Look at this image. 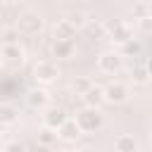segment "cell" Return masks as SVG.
<instances>
[{"mask_svg": "<svg viewBox=\"0 0 152 152\" xmlns=\"http://www.w3.org/2000/svg\"><path fill=\"white\" fill-rule=\"evenodd\" d=\"M43 26H45V19H43V14H38L36 10H26V12H21V14L17 17V28H19V33H24V36H36V33L43 31Z\"/></svg>", "mask_w": 152, "mask_h": 152, "instance_id": "obj_1", "label": "cell"}, {"mask_svg": "<svg viewBox=\"0 0 152 152\" xmlns=\"http://www.w3.org/2000/svg\"><path fill=\"white\" fill-rule=\"evenodd\" d=\"M74 119H76V124L81 126V131H83V133H93V131L102 128V124H104L102 112H100V109H95V107H83V109H78Z\"/></svg>", "mask_w": 152, "mask_h": 152, "instance_id": "obj_2", "label": "cell"}, {"mask_svg": "<svg viewBox=\"0 0 152 152\" xmlns=\"http://www.w3.org/2000/svg\"><path fill=\"white\" fill-rule=\"evenodd\" d=\"M104 33H107L114 43H121V45H126V43H131V40H133V33H131L128 24H126V21H121V19L107 21V24H104Z\"/></svg>", "mask_w": 152, "mask_h": 152, "instance_id": "obj_3", "label": "cell"}, {"mask_svg": "<svg viewBox=\"0 0 152 152\" xmlns=\"http://www.w3.org/2000/svg\"><path fill=\"white\" fill-rule=\"evenodd\" d=\"M124 64V57L121 52H114V50H104L100 57H97V69L102 74H116Z\"/></svg>", "mask_w": 152, "mask_h": 152, "instance_id": "obj_4", "label": "cell"}, {"mask_svg": "<svg viewBox=\"0 0 152 152\" xmlns=\"http://www.w3.org/2000/svg\"><path fill=\"white\" fill-rule=\"evenodd\" d=\"M33 74H36V81H38V83H52V81L59 76V69H57V64H55V62L43 59V62H38V64H36Z\"/></svg>", "mask_w": 152, "mask_h": 152, "instance_id": "obj_5", "label": "cell"}, {"mask_svg": "<svg viewBox=\"0 0 152 152\" xmlns=\"http://www.w3.org/2000/svg\"><path fill=\"white\" fill-rule=\"evenodd\" d=\"M128 100V86L121 83V81H112L107 88H104V102H112V104H121Z\"/></svg>", "mask_w": 152, "mask_h": 152, "instance_id": "obj_6", "label": "cell"}, {"mask_svg": "<svg viewBox=\"0 0 152 152\" xmlns=\"http://www.w3.org/2000/svg\"><path fill=\"white\" fill-rule=\"evenodd\" d=\"M69 116H66V112L62 109V107H48L45 109V114H43V126H48V128H59L64 121H66Z\"/></svg>", "mask_w": 152, "mask_h": 152, "instance_id": "obj_7", "label": "cell"}, {"mask_svg": "<svg viewBox=\"0 0 152 152\" xmlns=\"http://www.w3.org/2000/svg\"><path fill=\"white\" fill-rule=\"evenodd\" d=\"M83 131H81V126L76 124V119H66L59 128H57V135H59V140H66V142H74V140H78V135H81Z\"/></svg>", "mask_w": 152, "mask_h": 152, "instance_id": "obj_8", "label": "cell"}, {"mask_svg": "<svg viewBox=\"0 0 152 152\" xmlns=\"http://www.w3.org/2000/svg\"><path fill=\"white\" fill-rule=\"evenodd\" d=\"M50 52L57 59H69L74 55V40H59V38H55L52 45H50Z\"/></svg>", "mask_w": 152, "mask_h": 152, "instance_id": "obj_9", "label": "cell"}, {"mask_svg": "<svg viewBox=\"0 0 152 152\" xmlns=\"http://www.w3.org/2000/svg\"><path fill=\"white\" fill-rule=\"evenodd\" d=\"M0 55H2V59H5V62L17 64V62H21V59H24V48H21L19 43H14V45H2V48H0Z\"/></svg>", "mask_w": 152, "mask_h": 152, "instance_id": "obj_10", "label": "cell"}, {"mask_svg": "<svg viewBox=\"0 0 152 152\" xmlns=\"http://www.w3.org/2000/svg\"><path fill=\"white\" fill-rule=\"evenodd\" d=\"M83 102H86V107H95V109H100V104L104 102V88L93 86V88L83 95Z\"/></svg>", "mask_w": 152, "mask_h": 152, "instance_id": "obj_11", "label": "cell"}, {"mask_svg": "<svg viewBox=\"0 0 152 152\" xmlns=\"http://www.w3.org/2000/svg\"><path fill=\"white\" fill-rule=\"evenodd\" d=\"M114 150H116V152H135V150H138V142H135L133 135L121 133V135H116V140H114Z\"/></svg>", "mask_w": 152, "mask_h": 152, "instance_id": "obj_12", "label": "cell"}, {"mask_svg": "<svg viewBox=\"0 0 152 152\" xmlns=\"http://www.w3.org/2000/svg\"><path fill=\"white\" fill-rule=\"evenodd\" d=\"M76 36V26H71L66 19H59L57 24H55V38H59V40H71Z\"/></svg>", "mask_w": 152, "mask_h": 152, "instance_id": "obj_13", "label": "cell"}, {"mask_svg": "<svg viewBox=\"0 0 152 152\" xmlns=\"http://www.w3.org/2000/svg\"><path fill=\"white\" fill-rule=\"evenodd\" d=\"M48 102H50V95H48L45 88H33V90L28 93V104H31V107L43 109V107H48Z\"/></svg>", "mask_w": 152, "mask_h": 152, "instance_id": "obj_14", "label": "cell"}, {"mask_svg": "<svg viewBox=\"0 0 152 152\" xmlns=\"http://www.w3.org/2000/svg\"><path fill=\"white\" fill-rule=\"evenodd\" d=\"M93 86H95V83H93V78H90V76H76V78L71 81V86H69V88H71V93H76V95H81V97H83Z\"/></svg>", "mask_w": 152, "mask_h": 152, "instance_id": "obj_15", "label": "cell"}, {"mask_svg": "<svg viewBox=\"0 0 152 152\" xmlns=\"http://www.w3.org/2000/svg\"><path fill=\"white\" fill-rule=\"evenodd\" d=\"M57 138H59L57 131H55V128H48V126H43L40 133H38V142H40L43 147H52V145L57 142Z\"/></svg>", "mask_w": 152, "mask_h": 152, "instance_id": "obj_16", "label": "cell"}, {"mask_svg": "<svg viewBox=\"0 0 152 152\" xmlns=\"http://www.w3.org/2000/svg\"><path fill=\"white\" fill-rule=\"evenodd\" d=\"M19 119V112H17V107H12V104H0V121H2V126H10V124H14Z\"/></svg>", "mask_w": 152, "mask_h": 152, "instance_id": "obj_17", "label": "cell"}, {"mask_svg": "<svg viewBox=\"0 0 152 152\" xmlns=\"http://www.w3.org/2000/svg\"><path fill=\"white\" fill-rule=\"evenodd\" d=\"M83 31H86L88 36H93V38H97V36H107V33H104V24H97V21H86Z\"/></svg>", "mask_w": 152, "mask_h": 152, "instance_id": "obj_18", "label": "cell"}, {"mask_svg": "<svg viewBox=\"0 0 152 152\" xmlns=\"http://www.w3.org/2000/svg\"><path fill=\"white\" fill-rule=\"evenodd\" d=\"M0 38H2V45H14V43H19V28L14 26V28H5L2 33H0Z\"/></svg>", "mask_w": 152, "mask_h": 152, "instance_id": "obj_19", "label": "cell"}, {"mask_svg": "<svg viewBox=\"0 0 152 152\" xmlns=\"http://www.w3.org/2000/svg\"><path fill=\"white\" fill-rule=\"evenodd\" d=\"M66 21H69L71 26H76V28H83L88 19H86V17L81 14V12H69V14H66Z\"/></svg>", "mask_w": 152, "mask_h": 152, "instance_id": "obj_20", "label": "cell"}, {"mask_svg": "<svg viewBox=\"0 0 152 152\" xmlns=\"http://www.w3.org/2000/svg\"><path fill=\"white\" fill-rule=\"evenodd\" d=\"M145 17H147V5H145V2L133 5V19L138 21V19H145Z\"/></svg>", "mask_w": 152, "mask_h": 152, "instance_id": "obj_21", "label": "cell"}, {"mask_svg": "<svg viewBox=\"0 0 152 152\" xmlns=\"http://www.w3.org/2000/svg\"><path fill=\"white\" fill-rule=\"evenodd\" d=\"M131 76H133V81H135V83H142L150 74H147V69H145V66H135V69L131 71Z\"/></svg>", "mask_w": 152, "mask_h": 152, "instance_id": "obj_22", "label": "cell"}, {"mask_svg": "<svg viewBox=\"0 0 152 152\" xmlns=\"http://www.w3.org/2000/svg\"><path fill=\"white\" fill-rule=\"evenodd\" d=\"M2 152H24V145L17 142V140H12V142H7V145L2 147Z\"/></svg>", "mask_w": 152, "mask_h": 152, "instance_id": "obj_23", "label": "cell"}, {"mask_svg": "<svg viewBox=\"0 0 152 152\" xmlns=\"http://www.w3.org/2000/svg\"><path fill=\"white\" fill-rule=\"evenodd\" d=\"M138 24H140V28H142V31H150V28H152V19H150V17L138 19Z\"/></svg>", "mask_w": 152, "mask_h": 152, "instance_id": "obj_24", "label": "cell"}, {"mask_svg": "<svg viewBox=\"0 0 152 152\" xmlns=\"http://www.w3.org/2000/svg\"><path fill=\"white\" fill-rule=\"evenodd\" d=\"M140 50V45L135 43V40H131V43H126V52H138Z\"/></svg>", "mask_w": 152, "mask_h": 152, "instance_id": "obj_25", "label": "cell"}, {"mask_svg": "<svg viewBox=\"0 0 152 152\" xmlns=\"http://www.w3.org/2000/svg\"><path fill=\"white\" fill-rule=\"evenodd\" d=\"M145 69H147V74H150V76H152V57H150V59H147V64H145Z\"/></svg>", "mask_w": 152, "mask_h": 152, "instance_id": "obj_26", "label": "cell"}, {"mask_svg": "<svg viewBox=\"0 0 152 152\" xmlns=\"http://www.w3.org/2000/svg\"><path fill=\"white\" fill-rule=\"evenodd\" d=\"M147 17H150V19H152V0H150V2H147Z\"/></svg>", "mask_w": 152, "mask_h": 152, "instance_id": "obj_27", "label": "cell"}, {"mask_svg": "<svg viewBox=\"0 0 152 152\" xmlns=\"http://www.w3.org/2000/svg\"><path fill=\"white\" fill-rule=\"evenodd\" d=\"M5 2H10V5H12V2H17V0H5Z\"/></svg>", "mask_w": 152, "mask_h": 152, "instance_id": "obj_28", "label": "cell"}, {"mask_svg": "<svg viewBox=\"0 0 152 152\" xmlns=\"http://www.w3.org/2000/svg\"><path fill=\"white\" fill-rule=\"evenodd\" d=\"M2 62H5V59H2V55H0V64H2Z\"/></svg>", "mask_w": 152, "mask_h": 152, "instance_id": "obj_29", "label": "cell"}, {"mask_svg": "<svg viewBox=\"0 0 152 152\" xmlns=\"http://www.w3.org/2000/svg\"><path fill=\"white\" fill-rule=\"evenodd\" d=\"M0 128H2V121H0Z\"/></svg>", "mask_w": 152, "mask_h": 152, "instance_id": "obj_30", "label": "cell"}, {"mask_svg": "<svg viewBox=\"0 0 152 152\" xmlns=\"http://www.w3.org/2000/svg\"><path fill=\"white\" fill-rule=\"evenodd\" d=\"M150 142H152V138H150Z\"/></svg>", "mask_w": 152, "mask_h": 152, "instance_id": "obj_31", "label": "cell"}]
</instances>
